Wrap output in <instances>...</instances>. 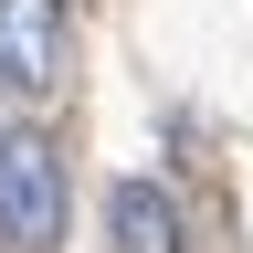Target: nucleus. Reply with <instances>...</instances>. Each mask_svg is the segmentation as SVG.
Here are the masks:
<instances>
[{
  "label": "nucleus",
  "instance_id": "7ed1b4c3",
  "mask_svg": "<svg viewBox=\"0 0 253 253\" xmlns=\"http://www.w3.org/2000/svg\"><path fill=\"white\" fill-rule=\"evenodd\" d=\"M106 243L116 253H179V201L158 179H116L106 190Z\"/></svg>",
  "mask_w": 253,
  "mask_h": 253
},
{
  "label": "nucleus",
  "instance_id": "f03ea898",
  "mask_svg": "<svg viewBox=\"0 0 253 253\" xmlns=\"http://www.w3.org/2000/svg\"><path fill=\"white\" fill-rule=\"evenodd\" d=\"M63 63H74L63 0H0V84H11V95H53Z\"/></svg>",
  "mask_w": 253,
  "mask_h": 253
},
{
  "label": "nucleus",
  "instance_id": "f257e3e1",
  "mask_svg": "<svg viewBox=\"0 0 253 253\" xmlns=\"http://www.w3.org/2000/svg\"><path fill=\"white\" fill-rule=\"evenodd\" d=\"M0 243L11 253H53L63 243V158L53 137H0Z\"/></svg>",
  "mask_w": 253,
  "mask_h": 253
}]
</instances>
